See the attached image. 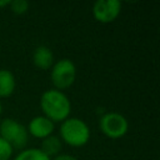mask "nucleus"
<instances>
[{"label":"nucleus","instance_id":"nucleus-4","mask_svg":"<svg viewBox=\"0 0 160 160\" xmlns=\"http://www.w3.org/2000/svg\"><path fill=\"white\" fill-rule=\"evenodd\" d=\"M50 79L56 90H65L72 86L76 79V66L72 60L62 58L56 60L50 69Z\"/></svg>","mask_w":160,"mask_h":160},{"label":"nucleus","instance_id":"nucleus-8","mask_svg":"<svg viewBox=\"0 0 160 160\" xmlns=\"http://www.w3.org/2000/svg\"><path fill=\"white\" fill-rule=\"evenodd\" d=\"M32 62L40 70L51 69L52 64L55 62V58H54L52 50L46 45L36 46L34 52H32Z\"/></svg>","mask_w":160,"mask_h":160},{"label":"nucleus","instance_id":"nucleus-14","mask_svg":"<svg viewBox=\"0 0 160 160\" xmlns=\"http://www.w3.org/2000/svg\"><path fill=\"white\" fill-rule=\"evenodd\" d=\"M51 160H79L76 156L71 155V154H65V152H60L59 155L54 156Z\"/></svg>","mask_w":160,"mask_h":160},{"label":"nucleus","instance_id":"nucleus-3","mask_svg":"<svg viewBox=\"0 0 160 160\" xmlns=\"http://www.w3.org/2000/svg\"><path fill=\"white\" fill-rule=\"evenodd\" d=\"M0 138H2L14 150H22L28 145L29 134L25 125L15 119L6 118L0 122Z\"/></svg>","mask_w":160,"mask_h":160},{"label":"nucleus","instance_id":"nucleus-12","mask_svg":"<svg viewBox=\"0 0 160 160\" xmlns=\"http://www.w3.org/2000/svg\"><path fill=\"white\" fill-rule=\"evenodd\" d=\"M10 10L16 15H22L29 10V1L26 0H11L10 1Z\"/></svg>","mask_w":160,"mask_h":160},{"label":"nucleus","instance_id":"nucleus-11","mask_svg":"<svg viewBox=\"0 0 160 160\" xmlns=\"http://www.w3.org/2000/svg\"><path fill=\"white\" fill-rule=\"evenodd\" d=\"M12 160H51L39 148H25L20 150Z\"/></svg>","mask_w":160,"mask_h":160},{"label":"nucleus","instance_id":"nucleus-13","mask_svg":"<svg viewBox=\"0 0 160 160\" xmlns=\"http://www.w3.org/2000/svg\"><path fill=\"white\" fill-rule=\"evenodd\" d=\"M14 149L2 139L0 138V160H10L12 158Z\"/></svg>","mask_w":160,"mask_h":160},{"label":"nucleus","instance_id":"nucleus-9","mask_svg":"<svg viewBox=\"0 0 160 160\" xmlns=\"http://www.w3.org/2000/svg\"><path fill=\"white\" fill-rule=\"evenodd\" d=\"M16 80L14 74L8 69H0V99L9 98L14 94Z\"/></svg>","mask_w":160,"mask_h":160},{"label":"nucleus","instance_id":"nucleus-6","mask_svg":"<svg viewBox=\"0 0 160 160\" xmlns=\"http://www.w3.org/2000/svg\"><path fill=\"white\" fill-rule=\"evenodd\" d=\"M121 12L119 0H98L92 5V16L101 24H110L118 19Z\"/></svg>","mask_w":160,"mask_h":160},{"label":"nucleus","instance_id":"nucleus-16","mask_svg":"<svg viewBox=\"0 0 160 160\" xmlns=\"http://www.w3.org/2000/svg\"><path fill=\"white\" fill-rule=\"evenodd\" d=\"M1 112H2V104H1V100H0V115H1Z\"/></svg>","mask_w":160,"mask_h":160},{"label":"nucleus","instance_id":"nucleus-5","mask_svg":"<svg viewBox=\"0 0 160 160\" xmlns=\"http://www.w3.org/2000/svg\"><path fill=\"white\" fill-rule=\"evenodd\" d=\"M100 131L109 139H120L129 131L128 119L118 111H108L99 119Z\"/></svg>","mask_w":160,"mask_h":160},{"label":"nucleus","instance_id":"nucleus-10","mask_svg":"<svg viewBox=\"0 0 160 160\" xmlns=\"http://www.w3.org/2000/svg\"><path fill=\"white\" fill-rule=\"evenodd\" d=\"M61 148H62V141L60 140V138L58 135H50L45 139L41 140V144H40V150L48 155L50 159H52L54 156L59 155L61 152Z\"/></svg>","mask_w":160,"mask_h":160},{"label":"nucleus","instance_id":"nucleus-7","mask_svg":"<svg viewBox=\"0 0 160 160\" xmlns=\"http://www.w3.org/2000/svg\"><path fill=\"white\" fill-rule=\"evenodd\" d=\"M26 130H28L29 136H32L35 139L42 140V139H45V138H48V136L54 134L55 124L50 119H48L46 116H44L41 114V115L34 116L29 121V124L26 125Z\"/></svg>","mask_w":160,"mask_h":160},{"label":"nucleus","instance_id":"nucleus-1","mask_svg":"<svg viewBox=\"0 0 160 160\" xmlns=\"http://www.w3.org/2000/svg\"><path fill=\"white\" fill-rule=\"evenodd\" d=\"M40 109L42 115L50 119L54 124L62 122L70 116L71 102L64 91L56 89H49L41 94Z\"/></svg>","mask_w":160,"mask_h":160},{"label":"nucleus","instance_id":"nucleus-2","mask_svg":"<svg viewBox=\"0 0 160 160\" xmlns=\"http://www.w3.org/2000/svg\"><path fill=\"white\" fill-rule=\"evenodd\" d=\"M60 140L72 148H81L90 140V128L80 118L69 116L60 122Z\"/></svg>","mask_w":160,"mask_h":160},{"label":"nucleus","instance_id":"nucleus-15","mask_svg":"<svg viewBox=\"0 0 160 160\" xmlns=\"http://www.w3.org/2000/svg\"><path fill=\"white\" fill-rule=\"evenodd\" d=\"M10 1L11 0H0V9H4L6 6H9L10 5Z\"/></svg>","mask_w":160,"mask_h":160}]
</instances>
